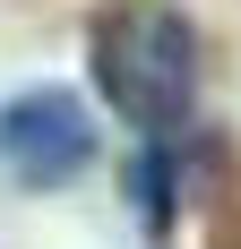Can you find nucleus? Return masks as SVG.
Segmentation results:
<instances>
[{
    "instance_id": "nucleus-1",
    "label": "nucleus",
    "mask_w": 241,
    "mask_h": 249,
    "mask_svg": "<svg viewBox=\"0 0 241 249\" xmlns=\"http://www.w3.org/2000/svg\"><path fill=\"white\" fill-rule=\"evenodd\" d=\"M86 69L112 121H129L138 138H164L198 103V35L172 0H112L86 26Z\"/></svg>"
},
{
    "instance_id": "nucleus-2",
    "label": "nucleus",
    "mask_w": 241,
    "mask_h": 249,
    "mask_svg": "<svg viewBox=\"0 0 241 249\" xmlns=\"http://www.w3.org/2000/svg\"><path fill=\"white\" fill-rule=\"evenodd\" d=\"M95 163V121L69 86H35V95L0 103V172L26 189H60L69 172Z\"/></svg>"
}]
</instances>
